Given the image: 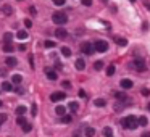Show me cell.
Wrapping results in <instances>:
<instances>
[{"label":"cell","instance_id":"6da1fadb","mask_svg":"<svg viewBox=\"0 0 150 137\" xmlns=\"http://www.w3.org/2000/svg\"><path fill=\"white\" fill-rule=\"evenodd\" d=\"M121 124H123V127H126V129H136V127L139 126V124H137V118H136V116H132V115L123 118Z\"/></svg>","mask_w":150,"mask_h":137},{"label":"cell","instance_id":"7a4b0ae2","mask_svg":"<svg viewBox=\"0 0 150 137\" xmlns=\"http://www.w3.org/2000/svg\"><path fill=\"white\" fill-rule=\"evenodd\" d=\"M52 20H53L55 24H60L61 26V24H65V23L68 21V16L65 15V13H61V11H57V13L52 15Z\"/></svg>","mask_w":150,"mask_h":137},{"label":"cell","instance_id":"3957f363","mask_svg":"<svg viewBox=\"0 0 150 137\" xmlns=\"http://www.w3.org/2000/svg\"><path fill=\"white\" fill-rule=\"evenodd\" d=\"M92 45H94V50L100 52V53H103V52L108 50V44H107L105 40H97L95 44H92Z\"/></svg>","mask_w":150,"mask_h":137},{"label":"cell","instance_id":"277c9868","mask_svg":"<svg viewBox=\"0 0 150 137\" xmlns=\"http://www.w3.org/2000/svg\"><path fill=\"white\" fill-rule=\"evenodd\" d=\"M81 52L84 53V55H94V45L90 44V42H84L82 45H81Z\"/></svg>","mask_w":150,"mask_h":137},{"label":"cell","instance_id":"5b68a950","mask_svg":"<svg viewBox=\"0 0 150 137\" xmlns=\"http://www.w3.org/2000/svg\"><path fill=\"white\" fill-rule=\"evenodd\" d=\"M132 65H134V68H136L139 73H144V71L147 69V66H145V61H144L142 58H136V60L132 61Z\"/></svg>","mask_w":150,"mask_h":137},{"label":"cell","instance_id":"8992f818","mask_svg":"<svg viewBox=\"0 0 150 137\" xmlns=\"http://www.w3.org/2000/svg\"><path fill=\"white\" fill-rule=\"evenodd\" d=\"M55 37H58V39H66L68 37V31H65L63 27H58V29H55Z\"/></svg>","mask_w":150,"mask_h":137},{"label":"cell","instance_id":"52a82bcc","mask_svg":"<svg viewBox=\"0 0 150 137\" xmlns=\"http://www.w3.org/2000/svg\"><path fill=\"white\" fill-rule=\"evenodd\" d=\"M65 92H53L52 95H50V100L52 102H60V100H65Z\"/></svg>","mask_w":150,"mask_h":137},{"label":"cell","instance_id":"ba28073f","mask_svg":"<svg viewBox=\"0 0 150 137\" xmlns=\"http://www.w3.org/2000/svg\"><path fill=\"white\" fill-rule=\"evenodd\" d=\"M11 13H13V8H11V5H7V3H5V5L2 7V15H5V16H10Z\"/></svg>","mask_w":150,"mask_h":137},{"label":"cell","instance_id":"9c48e42d","mask_svg":"<svg viewBox=\"0 0 150 137\" xmlns=\"http://www.w3.org/2000/svg\"><path fill=\"white\" fill-rule=\"evenodd\" d=\"M74 66H76V69H84V68H86V61H84L82 58H78L76 60V63H74Z\"/></svg>","mask_w":150,"mask_h":137},{"label":"cell","instance_id":"30bf717a","mask_svg":"<svg viewBox=\"0 0 150 137\" xmlns=\"http://www.w3.org/2000/svg\"><path fill=\"white\" fill-rule=\"evenodd\" d=\"M5 63H7V66H16V65H18V60H16L15 57H7Z\"/></svg>","mask_w":150,"mask_h":137},{"label":"cell","instance_id":"8fae6325","mask_svg":"<svg viewBox=\"0 0 150 137\" xmlns=\"http://www.w3.org/2000/svg\"><path fill=\"white\" fill-rule=\"evenodd\" d=\"M47 78H49L50 81H57L58 74H57V71H52V69H49V68H47Z\"/></svg>","mask_w":150,"mask_h":137},{"label":"cell","instance_id":"7c38bea8","mask_svg":"<svg viewBox=\"0 0 150 137\" xmlns=\"http://www.w3.org/2000/svg\"><path fill=\"white\" fill-rule=\"evenodd\" d=\"M119 84H121L123 89H131V87H132V81H131V79H123Z\"/></svg>","mask_w":150,"mask_h":137},{"label":"cell","instance_id":"4fadbf2b","mask_svg":"<svg viewBox=\"0 0 150 137\" xmlns=\"http://www.w3.org/2000/svg\"><path fill=\"white\" fill-rule=\"evenodd\" d=\"M55 111H57V115H58V116H63V115H66V106L58 105L57 108H55Z\"/></svg>","mask_w":150,"mask_h":137},{"label":"cell","instance_id":"5bb4252c","mask_svg":"<svg viewBox=\"0 0 150 137\" xmlns=\"http://www.w3.org/2000/svg\"><path fill=\"white\" fill-rule=\"evenodd\" d=\"M84 134H86L87 137H94V135H95V129H94V127H90V126H87L86 129H84Z\"/></svg>","mask_w":150,"mask_h":137},{"label":"cell","instance_id":"9a60e30c","mask_svg":"<svg viewBox=\"0 0 150 137\" xmlns=\"http://www.w3.org/2000/svg\"><path fill=\"white\" fill-rule=\"evenodd\" d=\"M15 50V47L11 45V42H7V44H3V52H7V53H11Z\"/></svg>","mask_w":150,"mask_h":137},{"label":"cell","instance_id":"2e32d148","mask_svg":"<svg viewBox=\"0 0 150 137\" xmlns=\"http://www.w3.org/2000/svg\"><path fill=\"white\" fill-rule=\"evenodd\" d=\"M94 105H95V106H107V100H103V98H95V100H94Z\"/></svg>","mask_w":150,"mask_h":137},{"label":"cell","instance_id":"e0dca14e","mask_svg":"<svg viewBox=\"0 0 150 137\" xmlns=\"http://www.w3.org/2000/svg\"><path fill=\"white\" fill-rule=\"evenodd\" d=\"M11 82H15L16 86L21 84V82H23V76H21V74H15V76L11 78Z\"/></svg>","mask_w":150,"mask_h":137},{"label":"cell","instance_id":"ac0fdd59","mask_svg":"<svg viewBox=\"0 0 150 137\" xmlns=\"http://www.w3.org/2000/svg\"><path fill=\"white\" fill-rule=\"evenodd\" d=\"M137 124L139 126H147L148 124V120H147L145 116H140V118H137Z\"/></svg>","mask_w":150,"mask_h":137},{"label":"cell","instance_id":"d6986e66","mask_svg":"<svg viewBox=\"0 0 150 137\" xmlns=\"http://www.w3.org/2000/svg\"><path fill=\"white\" fill-rule=\"evenodd\" d=\"M115 40H116V44L119 45V47H126V45H128V40L123 39V37H116Z\"/></svg>","mask_w":150,"mask_h":137},{"label":"cell","instance_id":"ffe728a7","mask_svg":"<svg viewBox=\"0 0 150 137\" xmlns=\"http://www.w3.org/2000/svg\"><path fill=\"white\" fill-rule=\"evenodd\" d=\"M2 89L5 90V92H10V90H13V86L10 84V82H2Z\"/></svg>","mask_w":150,"mask_h":137},{"label":"cell","instance_id":"44dd1931","mask_svg":"<svg viewBox=\"0 0 150 137\" xmlns=\"http://www.w3.org/2000/svg\"><path fill=\"white\" fill-rule=\"evenodd\" d=\"M71 121H73V118H71L70 115H63V116H61V123H63V124H70Z\"/></svg>","mask_w":150,"mask_h":137},{"label":"cell","instance_id":"7402d4cb","mask_svg":"<svg viewBox=\"0 0 150 137\" xmlns=\"http://www.w3.org/2000/svg\"><path fill=\"white\" fill-rule=\"evenodd\" d=\"M31 131H32V124L26 121V123L23 124V132H31Z\"/></svg>","mask_w":150,"mask_h":137},{"label":"cell","instance_id":"603a6c76","mask_svg":"<svg viewBox=\"0 0 150 137\" xmlns=\"http://www.w3.org/2000/svg\"><path fill=\"white\" fill-rule=\"evenodd\" d=\"M24 113H26V106H24V105H20V106H16V115L23 116Z\"/></svg>","mask_w":150,"mask_h":137},{"label":"cell","instance_id":"cb8c5ba5","mask_svg":"<svg viewBox=\"0 0 150 137\" xmlns=\"http://www.w3.org/2000/svg\"><path fill=\"white\" fill-rule=\"evenodd\" d=\"M68 108L71 110V111L74 113V111H78V108H79V105H78V102H70V105H68Z\"/></svg>","mask_w":150,"mask_h":137},{"label":"cell","instance_id":"d4e9b609","mask_svg":"<svg viewBox=\"0 0 150 137\" xmlns=\"http://www.w3.org/2000/svg\"><path fill=\"white\" fill-rule=\"evenodd\" d=\"M16 37L23 40V39H26V37H27V32H26V31H18V32H16Z\"/></svg>","mask_w":150,"mask_h":137},{"label":"cell","instance_id":"484cf974","mask_svg":"<svg viewBox=\"0 0 150 137\" xmlns=\"http://www.w3.org/2000/svg\"><path fill=\"white\" fill-rule=\"evenodd\" d=\"M11 39H13V34H11V32H5V34H3V40H5V44H7V42H11Z\"/></svg>","mask_w":150,"mask_h":137},{"label":"cell","instance_id":"4316f807","mask_svg":"<svg viewBox=\"0 0 150 137\" xmlns=\"http://www.w3.org/2000/svg\"><path fill=\"white\" fill-rule=\"evenodd\" d=\"M102 68H103V61H100V60H99V61L94 63V69H97V71H99V69H102Z\"/></svg>","mask_w":150,"mask_h":137},{"label":"cell","instance_id":"83f0119b","mask_svg":"<svg viewBox=\"0 0 150 137\" xmlns=\"http://www.w3.org/2000/svg\"><path fill=\"white\" fill-rule=\"evenodd\" d=\"M113 74H115V66L110 65V66L107 68V76H113Z\"/></svg>","mask_w":150,"mask_h":137},{"label":"cell","instance_id":"f1b7e54d","mask_svg":"<svg viewBox=\"0 0 150 137\" xmlns=\"http://www.w3.org/2000/svg\"><path fill=\"white\" fill-rule=\"evenodd\" d=\"M115 97H116V98H119V100H126V98H128L124 92H115Z\"/></svg>","mask_w":150,"mask_h":137},{"label":"cell","instance_id":"f546056e","mask_svg":"<svg viewBox=\"0 0 150 137\" xmlns=\"http://www.w3.org/2000/svg\"><path fill=\"white\" fill-rule=\"evenodd\" d=\"M61 53L65 55V57H71V49H68V47H63V49H61Z\"/></svg>","mask_w":150,"mask_h":137},{"label":"cell","instance_id":"4dcf8cb0","mask_svg":"<svg viewBox=\"0 0 150 137\" xmlns=\"http://www.w3.org/2000/svg\"><path fill=\"white\" fill-rule=\"evenodd\" d=\"M103 135L105 137H113V134H111V127H105V129H103Z\"/></svg>","mask_w":150,"mask_h":137},{"label":"cell","instance_id":"1f68e13d","mask_svg":"<svg viewBox=\"0 0 150 137\" xmlns=\"http://www.w3.org/2000/svg\"><path fill=\"white\" fill-rule=\"evenodd\" d=\"M24 123H26V118H24V116H18V118H16V124L23 126Z\"/></svg>","mask_w":150,"mask_h":137},{"label":"cell","instance_id":"d6a6232c","mask_svg":"<svg viewBox=\"0 0 150 137\" xmlns=\"http://www.w3.org/2000/svg\"><path fill=\"white\" fill-rule=\"evenodd\" d=\"M44 45H45V47H49V49H52V47H55V42H52V40H45Z\"/></svg>","mask_w":150,"mask_h":137},{"label":"cell","instance_id":"836d02e7","mask_svg":"<svg viewBox=\"0 0 150 137\" xmlns=\"http://www.w3.org/2000/svg\"><path fill=\"white\" fill-rule=\"evenodd\" d=\"M81 3L84 7H92V0H81Z\"/></svg>","mask_w":150,"mask_h":137},{"label":"cell","instance_id":"e575fe53","mask_svg":"<svg viewBox=\"0 0 150 137\" xmlns=\"http://www.w3.org/2000/svg\"><path fill=\"white\" fill-rule=\"evenodd\" d=\"M115 110H116V111H121V110H124V105L123 103H116L115 105Z\"/></svg>","mask_w":150,"mask_h":137},{"label":"cell","instance_id":"d590c367","mask_svg":"<svg viewBox=\"0 0 150 137\" xmlns=\"http://www.w3.org/2000/svg\"><path fill=\"white\" fill-rule=\"evenodd\" d=\"M7 118H8V116H7L5 113H0V124L5 123V121H7Z\"/></svg>","mask_w":150,"mask_h":137},{"label":"cell","instance_id":"8d00e7d4","mask_svg":"<svg viewBox=\"0 0 150 137\" xmlns=\"http://www.w3.org/2000/svg\"><path fill=\"white\" fill-rule=\"evenodd\" d=\"M52 2L57 5V7H61V5H65V0H52Z\"/></svg>","mask_w":150,"mask_h":137},{"label":"cell","instance_id":"74e56055","mask_svg":"<svg viewBox=\"0 0 150 137\" xmlns=\"http://www.w3.org/2000/svg\"><path fill=\"white\" fill-rule=\"evenodd\" d=\"M63 87L65 89H71V82L70 81H63Z\"/></svg>","mask_w":150,"mask_h":137},{"label":"cell","instance_id":"f35d334b","mask_svg":"<svg viewBox=\"0 0 150 137\" xmlns=\"http://www.w3.org/2000/svg\"><path fill=\"white\" fill-rule=\"evenodd\" d=\"M24 24H26L27 29H31V27H32V21H31V20H26V21H24Z\"/></svg>","mask_w":150,"mask_h":137},{"label":"cell","instance_id":"ab89813d","mask_svg":"<svg viewBox=\"0 0 150 137\" xmlns=\"http://www.w3.org/2000/svg\"><path fill=\"white\" fill-rule=\"evenodd\" d=\"M78 95H79L81 98H86V97H87V95H86V92H84L82 89H79V92H78Z\"/></svg>","mask_w":150,"mask_h":137},{"label":"cell","instance_id":"60d3db41","mask_svg":"<svg viewBox=\"0 0 150 137\" xmlns=\"http://www.w3.org/2000/svg\"><path fill=\"white\" fill-rule=\"evenodd\" d=\"M31 113H32V116H36V113H37V105H36V103L32 105V110H31Z\"/></svg>","mask_w":150,"mask_h":137},{"label":"cell","instance_id":"b9f144b4","mask_svg":"<svg viewBox=\"0 0 150 137\" xmlns=\"http://www.w3.org/2000/svg\"><path fill=\"white\" fill-rule=\"evenodd\" d=\"M148 94H150V90H148V89H142V95H144V97H147Z\"/></svg>","mask_w":150,"mask_h":137},{"label":"cell","instance_id":"7bdbcfd3","mask_svg":"<svg viewBox=\"0 0 150 137\" xmlns=\"http://www.w3.org/2000/svg\"><path fill=\"white\" fill-rule=\"evenodd\" d=\"M142 29H144V31L148 29V23H144V24H142Z\"/></svg>","mask_w":150,"mask_h":137},{"label":"cell","instance_id":"ee69618b","mask_svg":"<svg viewBox=\"0 0 150 137\" xmlns=\"http://www.w3.org/2000/svg\"><path fill=\"white\" fill-rule=\"evenodd\" d=\"M73 137H79V131H74L73 132Z\"/></svg>","mask_w":150,"mask_h":137},{"label":"cell","instance_id":"f6af8a7d","mask_svg":"<svg viewBox=\"0 0 150 137\" xmlns=\"http://www.w3.org/2000/svg\"><path fill=\"white\" fill-rule=\"evenodd\" d=\"M142 137H150V132H144V134H142Z\"/></svg>","mask_w":150,"mask_h":137},{"label":"cell","instance_id":"bcb514c9","mask_svg":"<svg viewBox=\"0 0 150 137\" xmlns=\"http://www.w3.org/2000/svg\"><path fill=\"white\" fill-rule=\"evenodd\" d=\"M3 106V102H2V100H0V108H2Z\"/></svg>","mask_w":150,"mask_h":137},{"label":"cell","instance_id":"7dc6e473","mask_svg":"<svg viewBox=\"0 0 150 137\" xmlns=\"http://www.w3.org/2000/svg\"><path fill=\"white\" fill-rule=\"evenodd\" d=\"M148 110H150V103H148Z\"/></svg>","mask_w":150,"mask_h":137},{"label":"cell","instance_id":"c3c4849f","mask_svg":"<svg viewBox=\"0 0 150 137\" xmlns=\"http://www.w3.org/2000/svg\"><path fill=\"white\" fill-rule=\"evenodd\" d=\"M131 2H136V0H131Z\"/></svg>","mask_w":150,"mask_h":137},{"label":"cell","instance_id":"681fc988","mask_svg":"<svg viewBox=\"0 0 150 137\" xmlns=\"http://www.w3.org/2000/svg\"><path fill=\"white\" fill-rule=\"evenodd\" d=\"M18 2H23V0H18Z\"/></svg>","mask_w":150,"mask_h":137},{"label":"cell","instance_id":"f907efd6","mask_svg":"<svg viewBox=\"0 0 150 137\" xmlns=\"http://www.w3.org/2000/svg\"><path fill=\"white\" fill-rule=\"evenodd\" d=\"M103 2H108V0H103Z\"/></svg>","mask_w":150,"mask_h":137}]
</instances>
